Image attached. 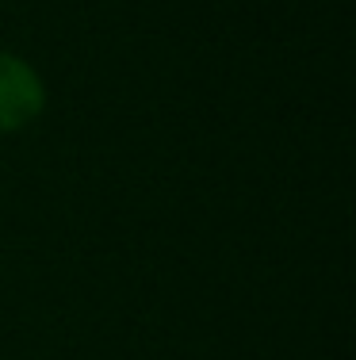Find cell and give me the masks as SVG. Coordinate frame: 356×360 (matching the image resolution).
<instances>
[{
	"instance_id": "cell-1",
	"label": "cell",
	"mask_w": 356,
	"mask_h": 360,
	"mask_svg": "<svg viewBox=\"0 0 356 360\" xmlns=\"http://www.w3.org/2000/svg\"><path fill=\"white\" fill-rule=\"evenodd\" d=\"M46 108V84L27 58L0 50V134L31 127Z\"/></svg>"
}]
</instances>
